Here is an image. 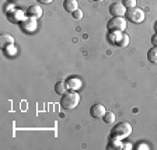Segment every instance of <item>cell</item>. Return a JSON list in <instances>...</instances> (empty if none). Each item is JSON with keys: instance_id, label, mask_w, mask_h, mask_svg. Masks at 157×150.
Instances as JSON below:
<instances>
[{"instance_id": "cell-24", "label": "cell", "mask_w": 157, "mask_h": 150, "mask_svg": "<svg viewBox=\"0 0 157 150\" xmlns=\"http://www.w3.org/2000/svg\"><path fill=\"white\" fill-rule=\"evenodd\" d=\"M137 149H149V146H147V144H140Z\"/></svg>"}, {"instance_id": "cell-22", "label": "cell", "mask_w": 157, "mask_h": 150, "mask_svg": "<svg viewBox=\"0 0 157 150\" xmlns=\"http://www.w3.org/2000/svg\"><path fill=\"white\" fill-rule=\"evenodd\" d=\"M38 3H41V4H49V3H52L53 0H36Z\"/></svg>"}, {"instance_id": "cell-10", "label": "cell", "mask_w": 157, "mask_h": 150, "mask_svg": "<svg viewBox=\"0 0 157 150\" xmlns=\"http://www.w3.org/2000/svg\"><path fill=\"white\" fill-rule=\"evenodd\" d=\"M82 80L78 77H69L66 79V86H67V90H73V91H78L82 88Z\"/></svg>"}, {"instance_id": "cell-9", "label": "cell", "mask_w": 157, "mask_h": 150, "mask_svg": "<svg viewBox=\"0 0 157 150\" xmlns=\"http://www.w3.org/2000/svg\"><path fill=\"white\" fill-rule=\"evenodd\" d=\"M25 14L28 17H31V18H41L44 14L42 9H41V6H38V4H33V6H29L28 9L25 10Z\"/></svg>"}, {"instance_id": "cell-14", "label": "cell", "mask_w": 157, "mask_h": 150, "mask_svg": "<svg viewBox=\"0 0 157 150\" xmlns=\"http://www.w3.org/2000/svg\"><path fill=\"white\" fill-rule=\"evenodd\" d=\"M121 37H122L121 31H109V34H108V41H109L111 44L118 45V42H119Z\"/></svg>"}, {"instance_id": "cell-17", "label": "cell", "mask_w": 157, "mask_h": 150, "mask_svg": "<svg viewBox=\"0 0 157 150\" xmlns=\"http://www.w3.org/2000/svg\"><path fill=\"white\" fill-rule=\"evenodd\" d=\"M102 121L105 122V124L108 125H114L115 124V114L111 111H107L105 112V115L102 117Z\"/></svg>"}, {"instance_id": "cell-7", "label": "cell", "mask_w": 157, "mask_h": 150, "mask_svg": "<svg viewBox=\"0 0 157 150\" xmlns=\"http://www.w3.org/2000/svg\"><path fill=\"white\" fill-rule=\"evenodd\" d=\"M126 7L124 6V3H112L111 6H109V13H111L112 17H124L125 14H126Z\"/></svg>"}, {"instance_id": "cell-5", "label": "cell", "mask_w": 157, "mask_h": 150, "mask_svg": "<svg viewBox=\"0 0 157 150\" xmlns=\"http://www.w3.org/2000/svg\"><path fill=\"white\" fill-rule=\"evenodd\" d=\"M36 27H38V24H36V18H31V17H27L24 21L20 23V28L27 34L34 33V31L36 29Z\"/></svg>"}, {"instance_id": "cell-23", "label": "cell", "mask_w": 157, "mask_h": 150, "mask_svg": "<svg viewBox=\"0 0 157 150\" xmlns=\"http://www.w3.org/2000/svg\"><path fill=\"white\" fill-rule=\"evenodd\" d=\"M124 149H128V150L132 149V144H131V143H125V144H124Z\"/></svg>"}, {"instance_id": "cell-12", "label": "cell", "mask_w": 157, "mask_h": 150, "mask_svg": "<svg viewBox=\"0 0 157 150\" xmlns=\"http://www.w3.org/2000/svg\"><path fill=\"white\" fill-rule=\"evenodd\" d=\"M63 9L69 13H73L76 10L78 9V2L77 0H65L63 2Z\"/></svg>"}, {"instance_id": "cell-6", "label": "cell", "mask_w": 157, "mask_h": 150, "mask_svg": "<svg viewBox=\"0 0 157 150\" xmlns=\"http://www.w3.org/2000/svg\"><path fill=\"white\" fill-rule=\"evenodd\" d=\"M6 17H7L9 21H11V23H18V24L27 18V17L24 16V11H21V10H11V11H6Z\"/></svg>"}, {"instance_id": "cell-11", "label": "cell", "mask_w": 157, "mask_h": 150, "mask_svg": "<svg viewBox=\"0 0 157 150\" xmlns=\"http://www.w3.org/2000/svg\"><path fill=\"white\" fill-rule=\"evenodd\" d=\"M0 45H2V48L3 49L14 45V37L10 35V34H7V33H3L2 34V37H0Z\"/></svg>"}, {"instance_id": "cell-20", "label": "cell", "mask_w": 157, "mask_h": 150, "mask_svg": "<svg viewBox=\"0 0 157 150\" xmlns=\"http://www.w3.org/2000/svg\"><path fill=\"white\" fill-rule=\"evenodd\" d=\"M72 16H73V18H76V20H80V18H83V11L82 10H76V11H73L72 13Z\"/></svg>"}, {"instance_id": "cell-25", "label": "cell", "mask_w": 157, "mask_h": 150, "mask_svg": "<svg viewBox=\"0 0 157 150\" xmlns=\"http://www.w3.org/2000/svg\"><path fill=\"white\" fill-rule=\"evenodd\" d=\"M154 29H156V33H157V21L154 23Z\"/></svg>"}, {"instance_id": "cell-1", "label": "cell", "mask_w": 157, "mask_h": 150, "mask_svg": "<svg viewBox=\"0 0 157 150\" xmlns=\"http://www.w3.org/2000/svg\"><path fill=\"white\" fill-rule=\"evenodd\" d=\"M132 133V125L129 122H119V124L114 125L111 131V137L112 139H119L124 140L126 137H129Z\"/></svg>"}, {"instance_id": "cell-4", "label": "cell", "mask_w": 157, "mask_h": 150, "mask_svg": "<svg viewBox=\"0 0 157 150\" xmlns=\"http://www.w3.org/2000/svg\"><path fill=\"white\" fill-rule=\"evenodd\" d=\"M126 24L128 23L124 17H112L107 23V28L108 31H121V33H124L126 29Z\"/></svg>"}, {"instance_id": "cell-26", "label": "cell", "mask_w": 157, "mask_h": 150, "mask_svg": "<svg viewBox=\"0 0 157 150\" xmlns=\"http://www.w3.org/2000/svg\"><path fill=\"white\" fill-rule=\"evenodd\" d=\"M93 2H97V3H100V2H104V0H93Z\"/></svg>"}, {"instance_id": "cell-19", "label": "cell", "mask_w": 157, "mask_h": 150, "mask_svg": "<svg viewBox=\"0 0 157 150\" xmlns=\"http://www.w3.org/2000/svg\"><path fill=\"white\" fill-rule=\"evenodd\" d=\"M122 3L126 9H133L136 7V0H122Z\"/></svg>"}, {"instance_id": "cell-8", "label": "cell", "mask_w": 157, "mask_h": 150, "mask_svg": "<svg viewBox=\"0 0 157 150\" xmlns=\"http://www.w3.org/2000/svg\"><path fill=\"white\" fill-rule=\"evenodd\" d=\"M105 112H107V110H105V107L102 104H94L90 108V114H91V117L95 118V119H102Z\"/></svg>"}, {"instance_id": "cell-18", "label": "cell", "mask_w": 157, "mask_h": 150, "mask_svg": "<svg viewBox=\"0 0 157 150\" xmlns=\"http://www.w3.org/2000/svg\"><path fill=\"white\" fill-rule=\"evenodd\" d=\"M128 45H129V37L122 33V37H121V39H119V42H118V46L125 48V46H128Z\"/></svg>"}, {"instance_id": "cell-3", "label": "cell", "mask_w": 157, "mask_h": 150, "mask_svg": "<svg viewBox=\"0 0 157 150\" xmlns=\"http://www.w3.org/2000/svg\"><path fill=\"white\" fill-rule=\"evenodd\" d=\"M126 18L131 21V23L133 24H140L144 21V17H146V14H144V11L142 9H139V7H133V9H128L126 10Z\"/></svg>"}, {"instance_id": "cell-21", "label": "cell", "mask_w": 157, "mask_h": 150, "mask_svg": "<svg viewBox=\"0 0 157 150\" xmlns=\"http://www.w3.org/2000/svg\"><path fill=\"white\" fill-rule=\"evenodd\" d=\"M151 45L153 46H157V33L151 37Z\"/></svg>"}, {"instance_id": "cell-13", "label": "cell", "mask_w": 157, "mask_h": 150, "mask_svg": "<svg viewBox=\"0 0 157 150\" xmlns=\"http://www.w3.org/2000/svg\"><path fill=\"white\" fill-rule=\"evenodd\" d=\"M107 149L108 150H121V149H124V143H122L119 139H112L111 137V140L108 142V146H107Z\"/></svg>"}, {"instance_id": "cell-2", "label": "cell", "mask_w": 157, "mask_h": 150, "mask_svg": "<svg viewBox=\"0 0 157 150\" xmlns=\"http://www.w3.org/2000/svg\"><path fill=\"white\" fill-rule=\"evenodd\" d=\"M78 102H80V95L77 91H73V90L66 91L60 100V105L63 110H75L78 105Z\"/></svg>"}, {"instance_id": "cell-15", "label": "cell", "mask_w": 157, "mask_h": 150, "mask_svg": "<svg viewBox=\"0 0 157 150\" xmlns=\"http://www.w3.org/2000/svg\"><path fill=\"white\" fill-rule=\"evenodd\" d=\"M147 60L150 63L157 65V46H153L147 51Z\"/></svg>"}, {"instance_id": "cell-16", "label": "cell", "mask_w": 157, "mask_h": 150, "mask_svg": "<svg viewBox=\"0 0 157 150\" xmlns=\"http://www.w3.org/2000/svg\"><path fill=\"white\" fill-rule=\"evenodd\" d=\"M66 91H67V86H66V82H58L55 84V93H56V94L63 95Z\"/></svg>"}]
</instances>
